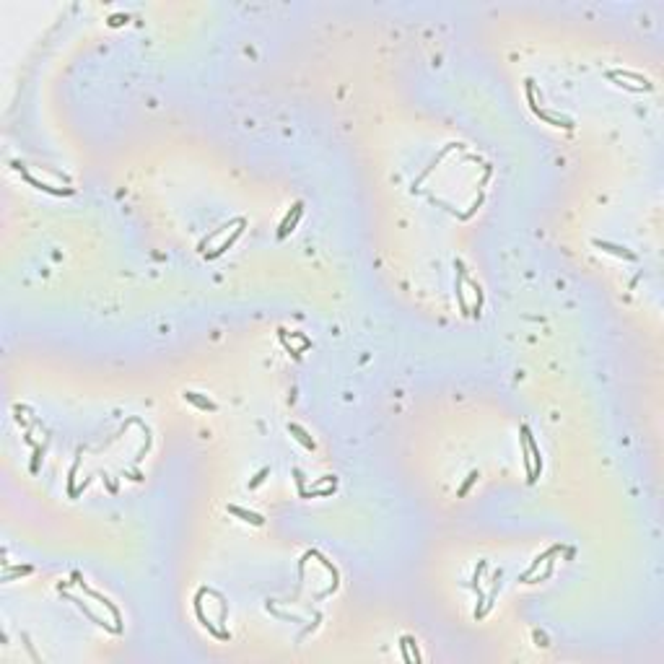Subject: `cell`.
Segmentation results:
<instances>
[{
	"mask_svg": "<svg viewBox=\"0 0 664 664\" xmlns=\"http://www.w3.org/2000/svg\"><path fill=\"white\" fill-rule=\"evenodd\" d=\"M185 400H187V402H195V405L200 407V410H216V405L210 402V400H203L198 392H185Z\"/></svg>",
	"mask_w": 664,
	"mask_h": 664,
	"instance_id": "3",
	"label": "cell"
},
{
	"mask_svg": "<svg viewBox=\"0 0 664 664\" xmlns=\"http://www.w3.org/2000/svg\"><path fill=\"white\" fill-rule=\"evenodd\" d=\"M594 247H599V249H605V252H610V254H617V257H625V260H636V254L633 252H628V249H623V247H617V244H610V241H594Z\"/></svg>",
	"mask_w": 664,
	"mask_h": 664,
	"instance_id": "1",
	"label": "cell"
},
{
	"mask_svg": "<svg viewBox=\"0 0 664 664\" xmlns=\"http://www.w3.org/2000/svg\"><path fill=\"white\" fill-rule=\"evenodd\" d=\"M288 431H291V433H293V436H296V439H298L301 444H304L306 449H314V446H316V444H314V441L309 439V433H306L304 428H301V426H296V423H291V426H288Z\"/></svg>",
	"mask_w": 664,
	"mask_h": 664,
	"instance_id": "4",
	"label": "cell"
},
{
	"mask_svg": "<svg viewBox=\"0 0 664 664\" xmlns=\"http://www.w3.org/2000/svg\"><path fill=\"white\" fill-rule=\"evenodd\" d=\"M267 472H270V470H267V467H265V470H260V472H257V477H254V480L249 482V488H257V485H260V482L265 480V475H267Z\"/></svg>",
	"mask_w": 664,
	"mask_h": 664,
	"instance_id": "7",
	"label": "cell"
},
{
	"mask_svg": "<svg viewBox=\"0 0 664 664\" xmlns=\"http://www.w3.org/2000/svg\"><path fill=\"white\" fill-rule=\"evenodd\" d=\"M298 216H301V203H296V205H293V216H288V218L283 221V226H280L278 236H285V234H288V231L293 229V223H296V218H298Z\"/></svg>",
	"mask_w": 664,
	"mask_h": 664,
	"instance_id": "5",
	"label": "cell"
},
{
	"mask_svg": "<svg viewBox=\"0 0 664 664\" xmlns=\"http://www.w3.org/2000/svg\"><path fill=\"white\" fill-rule=\"evenodd\" d=\"M229 511H231V514H236V517H241L244 522H249V524H257V527L265 522L260 514H252V511H244V509H239V506H229Z\"/></svg>",
	"mask_w": 664,
	"mask_h": 664,
	"instance_id": "2",
	"label": "cell"
},
{
	"mask_svg": "<svg viewBox=\"0 0 664 664\" xmlns=\"http://www.w3.org/2000/svg\"><path fill=\"white\" fill-rule=\"evenodd\" d=\"M475 480H477V472H470V477H467V482H464V485L459 488V495H464V493H467V488H470V485H472Z\"/></svg>",
	"mask_w": 664,
	"mask_h": 664,
	"instance_id": "8",
	"label": "cell"
},
{
	"mask_svg": "<svg viewBox=\"0 0 664 664\" xmlns=\"http://www.w3.org/2000/svg\"><path fill=\"white\" fill-rule=\"evenodd\" d=\"M535 112H537V114H540L542 119H550V122H553V125H561V127H568V130L573 127V122H571V119H563V117H555V114H550V112H542V109H537V107H535Z\"/></svg>",
	"mask_w": 664,
	"mask_h": 664,
	"instance_id": "6",
	"label": "cell"
}]
</instances>
